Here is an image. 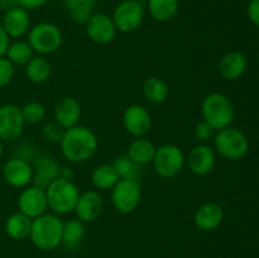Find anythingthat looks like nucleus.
Returning <instances> with one entry per match:
<instances>
[{
  "mask_svg": "<svg viewBox=\"0 0 259 258\" xmlns=\"http://www.w3.org/2000/svg\"><path fill=\"white\" fill-rule=\"evenodd\" d=\"M61 153L71 163H83L96 153L99 139L93 129L85 125L66 129L60 142Z\"/></svg>",
  "mask_w": 259,
  "mask_h": 258,
  "instance_id": "obj_1",
  "label": "nucleus"
},
{
  "mask_svg": "<svg viewBox=\"0 0 259 258\" xmlns=\"http://www.w3.org/2000/svg\"><path fill=\"white\" fill-rule=\"evenodd\" d=\"M63 222L56 214L45 212L32 220L29 239L40 250H53L62 244Z\"/></svg>",
  "mask_w": 259,
  "mask_h": 258,
  "instance_id": "obj_2",
  "label": "nucleus"
},
{
  "mask_svg": "<svg viewBox=\"0 0 259 258\" xmlns=\"http://www.w3.org/2000/svg\"><path fill=\"white\" fill-rule=\"evenodd\" d=\"M201 113L204 120L217 132L232 125L235 118L233 101L225 94L218 91L205 96L201 103Z\"/></svg>",
  "mask_w": 259,
  "mask_h": 258,
  "instance_id": "obj_3",
  "label": "nucleus"
},
{
  "mask_svg": "<svg viewBox=\"0 0 259 258\" xmlns=\"http://www.w3.org/2000/svg\"><path fill=\"white\" fill-rule=\"evenodd\" d=\"M48 209L56 215H67L75 210L80 191L73 181L65 179L53 180L46 190Z\"/></svg>",
  "mask_w": 259,
  "mask_h": 258,
  "instance_id": "obj_4",
  "label": "nucleus"
},
{
  "mask_svg": "<svg viewBox=\"0 0 259 258\" xmlns=\"http://www.w3.org/2000/svg\"><path fill=\"white\" fill-rule=\"evenodd\" d=\"M27 42L34 53L40 56L52 55L60 50L63 42V34L60 28L51 22H40L30 27L27 34Z\"/></svg>",
  "mask_w": 259,
  "mask_h": 258,
  "instance_id": "obj_5",
  "label": "nucleus"
},
{
  "mask_svg": "<svg viewBox=\"0 0 259 258\" xmlns=\"http://www.w3.org/2000/svg\"><path fill=\"white\" fill-rule=\"evenodd\" d=\"M153 169L162 179H174L179 176L186 164V157L179 146L172 143L162 144L157 147L154 153Z\"/></svg>",
  "mask_w": 259,
  "mask_h": 258,
  "instance_id": "obj_6",
  "label": "nucleus"
},
{
  "mask_svg": "<svg viewBox=\"0 0 259 258\" xmlns=\"http://www.w3.org/2000/svg\"><path fill=\"white\" fill-rule=\"evenodd\" d=\"M215 152L227 159H240L247 154L249 149V142L247 136L240 129L234 126L220 129L215 133L214 138Z\"/></svg>",
  "mask_w": 259,
  "mask_h": 258,
  "instance_id": "obj_7",
  "label": "nucleus"
},
{
  "mask_svg": "<svg viewBox=\"0 0 259 258\" xmlns=\"http://www.w3.org/2000/svg\"><path fill=\"white\" fill-rule=\"evenodd\" d=\"M142 200V185L138 180L120 179L111 189V204L120 214H131Z\"/></svg>",
  "mask_w": 259,
  "mask_h": 258,
  "instance_id": "obj_8",
  "label": "nucleus"
},
{
  "mask_svg": "<svg viewBox=\"0 0 259 258\" xmlns=\"http://www.w3.org/2000/svg\"><path fill=\"white\" fill-rule=\"evenodd\" d=\"M146 7L141 0H123L114 9L113 22L120 33H132L142 25Z\"/></svg>",
  "mask_w": 259,
  "mask_h": 258,
  "instance_id": "obj_9",
  "label": "nucleus"
},
{
  "mask_svg": "<svg viewBox=\"0 0 259 258\" xmlns=\"http://www.w3.org/2000/svg\"><path fill=\"white\" fill-rule=\"evenodd\" d=\"M24 119L19 106L4 104L0 106V139L3 142H15L24 132Z\"/></svg>",
  "mask_w": 259,
  "mask_h": 258,
  "instance_id": "obj_10",
  "label": "nucleus"
},
{
  "mask_svg": "<svg viewBox=\"0 0 259 258\" xmlns=\"http://www.w3.org/2000/svg\"><path fill=\"white\" fill-rule=\"evenodd\" d=\"M88 37L96 45H109L116 35V28L111 15L106 13H93L85 23Z\"/></svg>",
  "mask_w": 259,
  "mask_h": 258,
  "instance_id": "obj_11",
  "label": "nucleus"
},
{
  "mask_svg": "<svg viewBox=\"0 0 259 258\" xmlns=\"http://www.w3.org/2000/svg\"><path fill=\"white\" fill-rule=\"evenodd\" d=\"M121 121L126 133L133 136L134 138L144 137L151 131L152 126V116L148 109L138 104L126 106L121 116Z\"/></svg>",
  "mask_w": 259,
  "mask_h": 258,
  "instance_id": "obj_12",
  "label": "nucleus"
},
{
  "mask_svg": "<svg viewBox=\"0 0 259 258\" xmlns=\"http://www.w3.org/2000/svg\"><path fill=\"white\" fill-rule=\"evenodd\" d=\"M18 209L30 219H35L47 212L48 202L45 190H40L32 185L24 187L18 197Z\"/></svg>",
  "mask_w": 259,
  "mask_h": 258,
  "instance_id": "obj_13",
  "label": "nucleus"
},
{
  "mask_svg": "<svg viewBox=\"0 0 259 258\" xmlns=\"http://www.w3.org/2000/svg\"><path fill=\"white\" fill-rule=\"evenodd\" d=\"M33 166L30 162L19 157H13L8 159L3 166V177L12 187L24 189L32 184Z\"/></svg>",
  "mask_w": 259,
  "mask_h": 258,
  "instance_id": "obj_14",
  "label": "nucleus"
},
{
  "mask_svg": "<svg viewBox=\"0 0 259 258\" xmlns=\"http://www.w3.org/2000/svg\"><path fill=\"white\" fill-rule=\"evenodd\" d=\"M190 171L196 176H206L214 169L217 163V153L211 146L199 143L190 151L186 158Z\"/></svg>",
  "mask_w": 259,
  "mask_h": 258,
  "instance_id": "obj_15",
  "label": "nucleus"
},
{
  "mask_svg": "<svg viewBox=\"0 0 259 258\" xmlns=\"http://www.w3.org/2000/svg\"><path fill=\"white\" fill-rule=\"evenodd\" d=\"M104 200L103 196L96 190H88L85 192H80L77 202L73 211L76 217L82 223H93L98 219L103 212Z\"/></svg>",
  "mask_w": 259,
  "mask_h": 258,
  "instance_id": "obj_16",
  "label": "nucleus"
},
{
  "mask_svg": "<svg viewBox=\"0 0 259 258\" xmlns=\"http://www.w3.org/2000/svg\"><path fill=\"white\" fill-rule=\"evenodd\" d=\"M2 25L9 38L20 39L28 34L30 27H32L29 12L22 7L14 8V9L4 13Z\"/></svg>",
  "mask_w": 259,
  "mask_h": 258,
  "instance_id": "obj_17",
  "label": "nucleus"
},
{
  "mask_svg": "<svg viewBox=\"0 0 259 258\" xmlns=\"http://www.w3.org/2000/svg\"><path fill=\"white\" fill-rule=\"evenodd\" d=\"M81 119V105L77 99L66 96L58 100L55 106V121L66 131L77 125Z\"/></svg>",
  "mask_w": 259,
  "mask_h": 258,
  "instance_id": "obj_18",
  "label": "nucleus"
},
{
  "mask_svg": "<svg viewBox=\"0 0 259 258\" xmlns=\"http://www.w3.org/2000/svg\"><path fill=\"white\" fill-rule=\"evenodd\" d=\"M224 220V210L218 202H206L202 204L199 209L195 211L194 223L197 229L202 232H211Z\"/></svg>",
  "mask_w": 259,
  "mask_h": 258,
  "instance_id": "obj_19",
  "label": "nucleus"
},
{
  "mask_svg": "<svg viewBox=\"0 0 259 258\" xmlns=\"http://www.w3.org/2000/svg\"><path fill=\"white\" fill-rule=\"evenodd\" d=\"M247 70V58L242 52L232 51L223 56L218 65L220 76L225 80L234 81L244 75Z\"/></svg>",
  "mask_w": 259,
  "mask_h": 258,
  "instance_id": "obj_20",
  "label": "nucleus"
},
{
  "mask_svg": "<svg viewBox=\"0 0 259 258\" xmlns=\"http://www.w3.org/2000/svg\"><path fill=\"white\" fill-rule=\"evenodd\" d=\"M32 220L23 212L17 211L10 214L5 220V233L14 240H23L29 238L32 229Z\"/></svg>",
  "mask_w": 259,
  "mask_h": 258,
  "instance_id": "obj_21",
  "label": "nucleus"
},
{
  "mask_svg": "<svg viewBox=\"0 0 259 258\" xmlns=\"http://www.w3.org/2000/svg\"><path fill=\"white\" fill-rule=\"evenodd\" d=\"M146 7L156 22L166 23L179 13L180 0H147Z\"/></svg>",
  "mask_w": 259,
  "mask_h": 258,
  "instance_id": "obj_22",
  "label": "nucleus"
},
{
  "mask_svg": "<svg viewBox=\"0 0 259 258\" xmlns=\"http://www.w3.org/2000/svg\"><path fill=\"white\" fill-rule=\"evenodd\" d=\"M156 149L157 147L154 146L153 142L144 138V137H139V138H136L129 144L128 153L126 154L134 162H137L141 166H144V164L152 163Z\"/></svg>",
  "mask_w": 259,
  "mask_h": 258,
  "instance_id": "obj_23",
  "label": "nucleus"
},
{
  "mask_svg": "<svg viewBox=\"0 0 259 258\" xmlns=\"http://www.w3.org/2000/svg\"><path fill=\"white\" fill-rule=\"evenodd\" d=\"M142 91H143L144 98L152 104L164 103L169 95V89L166 81L157 76L146 78L142 85Z\"/></svg>",
  "mask_w": 259,
  "mask_h": 258,
  "instance_id": "obj_24",
  "label": "nucleus"
},
{
  "mask_svg": "<svg viewBox=\"0 0 259 258\" xmlns=\"http://www.w3.org/2000/svg\"><path fill=\"white\" fill-rule=\"evenodd\" d=\"M52 65L45 56H34L25 65V76L33 83H43L51 77Z\"/></svg>",
  "mask_w": 259,
  "mask_h": 258,
  "instance_id": "obj_25",
  "label": "nucleus"
},
{
  "mask_svg": "<svg viewBox=\"0 0 259 258\" xmlns=\"http://www.w3.org/2000/svg\"><path fill=\"white\" fill-rule=\"evenodd\" d=\"M120 180L113 164L104 163L95 167L91 174V182L96 190H111Z\"/></svg>",
  "mask_w": 259,
  "mask_h": 258,
  "instance_id": "obj_26",
  "label": "nucleus"
},
{
  "mask_svg": "<svg viewBox=\"0 0 259 258\" xmlns=\"http://www.w3.org/2000/svg\"><path fill=\"white\" fill-rule=\"evenodd\" d=\"M98 0H63V5L71 19L77 24H85L94 13Z\"/></svg>",
  "mask_w": 259,
  "mask_h": 258,
  "instance_id": "obj_27",
  "label": "nucleus"
},
{
  "mask_svg": "<svg viewBox=\"0 0 259 258\" xmlns=\"http://www.w3.org/2000/svg\"><path fill=\"white\" fill-rule=\"evenodd\" d=\"M5 57L13 63L18 66H25L33 57H34V51L30 47L27 40L15 39L14 42H10L8 47Z\"/></svg>",
  "mask_w": 259,
  "mask_h": 258,
  "instance_id": "obj_28",
  "label": "nucleus"
},
{
  "mask_svg": "<svg viewBox=\"0 0 259 258\" xmlns=\"http://www.w3.org/2000/svg\"><path fill=\"white\" fill-rule=\"evenodd\" d=\"M60 169L61 166L58 161L53 156H50V154H40V156L35 157L33 159V171H34V174L40 175V176L46 177L51 181L58 179Z\"/></svg>",
  "mask_w": 259,
  "mask_h": 258,
  "instance_id": "obj_29",
  "label": "nucleus"
},
{
  "mask_svg": "<svg viewBox=\"0 0 259 258\" xmlns=\"http://www.w3.org/2000/svg\"><path fill=\"white\" fill-rule=\"evenodd\" d=\"M85 235V223L78 219H71L63 223L62 244L68 248H75L82 240Z\"/></svg>",
  "mask_w": 259,
  "mask_h": 258,
  "instance_id": "obj_30",
  "label": "nucleus"
},
{
  "mask_svg": "<svg viewBox=\"0 0 259 258\" xmlns=\"http://www.w3.org/2000/svg\"><path fill=\"white\" fill-rule=\"evenodd\" d=\"M113 166L118 172L119 177L123 180H138L139 181L142 174H143L141 164L134 162L128 154H124V156L116 158Z\"/></svg>",
  "mask_w": 259,
  "mask_h": 258,
  "instance_id": "obj_31",
  "label": "nucleus"
},
{
  "mask_svg": "<svg viewBox=\"0 0 259 258\" xmlns=\"http://www.w3.org/2000/svg\"><path fill=\"white\" fill-rule=\"evenodd\" d=\"M25 124H38L45 119L46 108L39 101H29L20 108Z\"/></svg>",
  "mask_w": 259,
  "mask_h": 258,
  "instance_id": "obj_32",
  "label": "nucleus"
},
{
  "mask_svg": "<svg viewBox=\"0 0 259 258\" xmlns=\"http://www.w3.org/2000/svg\"><path fill=\"white\" fill-rule=\"evenodd\" d=\"M40 133H42V137L45 141L50 142V143H60L63 133H65V129L61 128L56 121H53V123L45 124L42 126Z\"/></svg>",
  "mask_w": 259,
  "mask_h": 258,
  "instance_id": "obj_33",
  "label": "nucleus"
},
{
  "mask_svg": "<svg viewBox=\"0 0 259 258\" xmlns=\"http://www.w3.org/2000/svg\"><path fill=\"white\" fill-rule=\"evenodd\" d=\"M14 77V65L7 57H0V89L12 82Z\"/></svg>",
  "mask_w": 259,
  "mask_h": 258,
  "instance_id": "obj_34",
  "label": "nucleus"
},
{
  "mask_svg": "<svg viewBox=\"0 0 259 258\" xmlns=\"http://www.w3.org/2000/svg\"><path fill=\"white\" fill-rule=\"evenodd\" d=\"M215 133H217V131H215L210 124H207L205 120L200 121V123H197L196 126H195V136H196V138L199 139L201 143H206L210 139L214 138Z\"/></svg>",
  "mask_w": 259,
  "mask_h": 258,
  "instance_id": "obj_35",
  "label": "nucleus"
},
{
  "mask_svg": "<svg viewBox=\"0 0 259 258\" xmlns=\"http://www.w3.org/2000/svg\"><path fill=\"white\" fill-rule=\"evenodd\" d=\"M247 14L250 22L259 27V0H250L247 8Z\"/></svg>",
  "mask_w": 259,
  "mask_h": 258,
  "instance_id": "obj_36",
  "label": "nucleus"
},
{
  "mask_svg": "<svg viewBox=\"0 0 259 258\" xmlns=\"http://www.w3.org/2000/svg\"><path fill=\"white\" fill-rule=\"evenodd\" d=\"M18 5L24 8L25 10H37L45 7L50 0H17Z\"/></svg>",
  "mask_w": 259,
  "mask_h": 258,
  "instance_id": "obj_37",
  "label": "nucleus"
},
{
  "mask_svg": "<svg viewBox=\"0 0 259 258\" xmlns=\"http://www.w3.org/2000/svg\"><path fill=\"white\" fill-rule=\"evenodd\" d=\"M10 45V38L7 34V32L3 28L2 23H0V57H5V53H7L8 47Z\"/></svg>",
  "mask_w": 259,
  "mask_h": 258,
  "instance_id": "obj_38",
  "label": "nucleus"
},
{
  "mask_svg": "<svg viewBox=\"0 0 259 258\" xmlns=\"http://www.w3.org/2000/svg\"><path fill=\"white\" fill-rule=\"evenodd\" d=\"M17 7H19L17 0H0V10H3L4 13L9 12Z\"/></svg>",
  "mask_w": 259,
  "mask_h": 258,
  "instance_id": "obj_39",
  "label": "nucleus"
},
{
  "mask_svg": "<svg viewBox=\"0 0 259 258\" xmlns=\"http://www.w3.org/2000/svg\"><path fill=\"white\" fill-rule=\"evenodd\" d=\"M58 177L72 181L73 177H75V172H73V169L71 168V167H61L60 176H58Z\"/></svg>",
  "mask_w": 259,
  "mask_h": 258,
  "instance_id": "obj_40",
  "label": "nucleus"
},
{
  "mask_svg": "<svg viewBox=\"0 0 259 258\" xmlns=\"http://www.w3.org/2000/svg\"><path fill=\"white\" fill-rule=\"evenodd\" d=\"M3 153H4V146H3V141L0 139V159H2Z\"/></svg>",
  "mask_w": 259,
  "mask_h": 258,
  "instance_id": "obj_41",
  "label": "nucleus"
},
{
  "mask_svg": "<svg viewBox=\"0 0 259 258\" xmlns=\"http://www.w3.org/2000/svg\"><path fill=\"white\" fill-rule=\"evenodd\" d=\"M0 186H2V180H0Z\"/></svg>",
  "mask_w": 259,
  "mask_h": 258,
  "instance_id": "obj_42",
  "label": "nucleus"
},
{
  "mask_svg": "<svg viewBox=\"0 0 259 258\" xmlns=\"http://www.w3.org/2000/svg\"><path fill=\"white\" fill-rule=\"evenodd\" d=\"M258 58H259V57H258Z\"/></svg>",
  "mask_w": 259,
  "mask_h": 258,
  "instance_id": "obj_43",
  "label": "nucleus"
}]
</instances>
